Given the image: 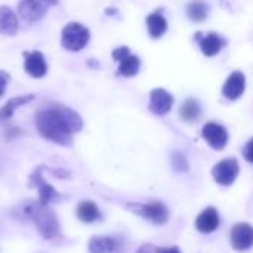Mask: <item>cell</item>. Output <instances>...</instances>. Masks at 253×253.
<instances>
[{"label":"cell","mask_w":253,"mask_h":253,"mask_svg":"<svg viewBox=\"0 0 253 253\" xmlns=\"http://www.w3.org/2000/svg\"><path fill=\"white\" fill-rule=\"evenodd\" d=\"M231 246L239 251H248L253 246V227L249 224H237L231 230Z\"/></svg>","instance_id":"cell-8"},{"label":"cell","mask_w":253,"mask_h":253,"mask_svg":"<svg viewBox=\"0 0 253 253\" xmlns=\"http://www.w3.org/2000/svg\"><path fill=\"white\" fill-rule=\"evenodd\" d=\"M7 80H9V76L3 71H0V96L4 93L6 90V84H7Z\"/></svg>","instance_id":"cell-25"},{"label":"cell","mask_w":253,"mask_h":253,"mask_svg":"<svg viewBox=\"0 0 253 253\" xmlns=\"http://www.w3.org/2000/svg\"><path fill=\"white\" fill-rule=\"evenodd\" d=\"M222 39L215 34V33H211L208 34L206 37H203L200 40V47H202V52L206 55V56H215L221 49H222Z\"/></svg>","instance_id":"cell-17"},{"label":"cell","mask_w":253,"mask_h":253,"mask_svg":"<svg viewBox=\"0 0 253 253\" xmlns=\"http://www.w3.org/2000/svg\"><path fill=\"white\" fill-rule=\"evenodd\" d=\"M31 182L34 184V187H36L37 191H39V196H40V200H39V202H40L42 205L47 206L49 203H52L53 200H56V199L59 197L58 191H56L50 184H47V182L43 179V176H42V169L34 170V173L31 175Z\"/></svg>","instance_id":"cell-11"},{"label":"cell","mask_w":253,"mask_h":253,"mask_svg":"<svg viewBox=\"0 0 253 253\" xmlns=\"http://www.w3.org/2000/svg\"><path fill=\"white\" fill-rule=\"evenodd\" d=\"M33 99H34V95H30V93H28V95H19V96H15V98L9 99V101L1 107V110H0V122L9 120V119L13 116V113H15L19 107H22V105L31 102Z\"/></svg>","instance_id":"cell-15"},{"label":"cell","mask_w":253,"mask_h":253,"mask_svg":"<svg viewBox=\"0 0 253 253\" xmlns=\"http://www.w3.org/2000/svg\"><path fill=\"white\" fill-rule=\"evenodd\" d=\"M90 39L89 30L79 24V22H70L62 28L61 33V44L64 49L71 50V52H79L82 50Z\"/></svg>","instance_id":"cell-3"},{"label":"cell","mask_w":253,"mask_h":253,"mask_svg":"<svg viewBox=\"0 0 253 253\" xmlns=\"http://www.w3.org/2000/svg\"><path fill=\"white\" fill-rule=\"evenodd\" d=\"M76 215L82 222H86V224H92L101 218V212L93 202H82L77 206Z\"/></svg>","instance_id":"cell-16"},{"label":"cell","mask_w":253,"mask_h":253,"mask_svg":"<svg viewBox=\"0 0 253 253\" xmlns=\"http://www.w3.org/2000/svg\"><path fill=\"white\" fill-rule=\"evenodd\" d=\"M27 215L34 221L39 233L44 239H53L59 233V224L55 212L49 208L39 203H31L28 208H25Z\"/></svg>","instance_id":"cell-2"},{"label":"cell","mask_w":253,"mask_h":253,"mask_svg":"<svg viewBox=\"0 0 253 253\" xmlns=\"http://www.w3.org/2000/svg\"><path fill=\"white\" fill-rule=\"evenodd\" d=\"M173 98L165 89H154L150 96V110L157 116H165L170 111Z\"/></svg>","instance_id":"cell-10"},{"label":"cell","mask_w":253,"mask_h":253,"mask_svg":"<svg viewBox=\"0 0 253 253\" xmlns=\"http://www.w3.org/2000/svg\"><path fill=\"white\" fill-rule=\"evenodd\" d=\"M129 209L157 225H163L169 219V209L160 202H153L148 205H130Z\"/></svg>","instance_id":"cell-5"},{"label":"cell","mask_w":253,"mask_h":253,"mask_svg":"<svg viewBox=\"0 0 253 253\" xmlns=\"http://www.w3.org/2000/svg\"><path fill=\"white\" fill-rule=\"evenodd\" d=\"M246 87V79L243 76V73L240 71H234L225 82L224 87H222V93L225 98L228 99H237L243 95Z\"/></svg>","instance_id":"cell-12"},{"label":"cell","mask_w":253,"mask_h":253,"mask_svg":"<svg viewBox=\"0 0 253 253\" xmlns=\"http://www.w3.org/2000/svg\"><path fill=\"white\" fill-rule=\"evenodd\" d=\"M239 172H240V168L236 159H225L212 169L213 179L219 185H225V187L231 185L236 181V178L239 176Z\"/></svg>","instance_id":"cell-6"},{"label":"cell","mask_w":253,"mask_h":253,"mask_svg":"<svg viewBox=\"0 0 253 253\" xmlns=\"http://www.w3.org/2000/svg\"><path fill=\"white\" fill-rule=\"evenodd\" d=\"M202 136L203 139L215 150H222L225 148L228 142V133L224 126L218 123H208L202 129Z\"/></svg>","instance_id":"cell-7"},{"label":"cell","mask_w":253,"mask_h":253,"mask_svg":"<svg viewBox=\"0 0 253 253\" xmlns=\"http://www.w3.org/2000/svg\"><path fill=\"white\" fill-rule=\"evenodd\" d=\"M156 253H181L178 248H157Z\"/></svg>","instance_id":"cell-26"},{"label":"cell","mask_w":253,"mask_h":253,"mask_svg":"<svg viewBox=\"0 0 253 253\" xmlns=\"http://www.w3.org/2000/svg\"><path fill=\"white\" fill-rule=\"evenodd\" d=\"M172 165H173L175 170H178V172H184V170L188 169V163H187L185 157H184L182 154H179V153H176V154L173 156Z\"/></svg>","instance_id":"cell-23"},{"label":"cell","mask_w":253,"mask_h":253,"mask_svg":"<svg viewBox=\"0 0 253 253\" xmlns=\"http://www.w3.org/2000/svg\"><path fill=\"white\" fill-rule=\"evenodd\" d=\"M219 227V213L215 208H206L196 219V228L200 233L209 234Z\"/></svg>","instance_id":"cell-13"},{"label":"cell","mask_w":253,"mask_h":253,"mask_svg":"<svg viewBox=\"0 0 253 253\" xmlns=\"http://www.w3.org/2000/svg\"><path fill=\"white\" fill-rule=\"evenodd\" d=\"M116 240L111 237H92L89 242V253H113Z\"/></svg>","instance_id":"cell-19"},{"label":"cell","mask_w":253,"mask_h":253,"mask_svg":"<svg viewBox=\"0 0 253 253\" xmlns=\"http://www.w3.org/2000/svg\"><path fill=\"white\" fill-rule=\"evenodd\" d=\"M120 67H119V73L125 77H132L139 71V59L135 55H130V52L127 55H125L120 61H119Z\"/></svg>","instance_id":"cell-20"},{"label":"cell","mask_w":253,"mask_h":253,"mask_svg":"<svg viewBox=\"0 0 253 253\" xmlns=\"http://www.w3.org/2000/svg\"><path fill=\"white\" fill-rule=\"evenodd\" d=\"M200 113H202L200 105L194 99H187L184 102V105L181 107V110H179V114H181L182 120H185V122H194V120H197L200 117Z\"/></svg>","instance_id":"cell-21"},{"label":"cell","mask_w":253,"mask_h":253,"mask_svg":"<svg viewBox=\"0 0 253 253\" xmlns=\"http://www.w3.org/2000/svg\"><path fill=\"white\" fill-rule=\"evenodd\" d=\"M25 59H24V68L27 71L28 76L34 77V79H40L43 76H46L47 73V64L46 59L43 56L42 52L34 50V52H25L24 53Z\"/></svg>","instance_id":"cell-9"},{"label":"cell","mask_w":253,"mask_h":253,"mask_svg":"<svg viewBox=\"0 0 253 253\" xmlns=\"http://www.w3.org/2000/svg\"><path fill=\"white\" fill-rule=\"evenodd\" d=\"M187 12H188V16H190L193 21L200 22V21L206 19V16H208V6H206L203 1H200V0H196V1H193V3H190Z\"/></svg>","instance_id":"cell-22"},{"label":"cell","mask_w":253,"mask_h":253,"mask_svg":"<svg viewBox=\"0 0 253 253\" xmlns=\"http://www.w3.org/2000/svg\"><path fill=\"white\" fill-rule=\"evenodd\" d=\"M147 27H148L150 36L154 37V39H159V37H162L166 33L168 22H166V19L160 13H151L147 18Z\"/></svg>","instance_id":"cell-18"},{"label":"cell","mask_w":253,"mask_h":253,"mask_svg":"<svg viewBox=\"0 0 253 253\" xmlns=\"http://www.w3.org/2000/svg\"><path fill=\"white\" fill-rule=\"evenodd\" d=\"M59 0H21L18 4V12L25 22L40 21L50 7L56 6Z\"/></svg>","instance_id":"cell-4"},{"label":"cell","mask_w":253,"mask_h":253,"mask_svg":"<svg viewBox=\"0 0 253 253\" xmlns=\"http://www.w3.org/2000/svg\"><path fill=\"white\" fill-rule=\"evenodd\" d=\"M138 253H156V249H154L153 246H150V245H145V246H142V248L139 249V252Z\"/></svg>","instance_id":"cell-27"},{"label":"cell","mask_w":253,"mask_h":253,"mask_svg":"<svg viewBox=\"0 0 253 253\" xmlns=\"http://www.w3.org/2000/svg\"><path fill=\"white\" fill-rule=\"evenodd\" d=\"M36 126L43 138L68 147L73 142V133L82 130L83 120L74 110L64 105H53L37 113Z\"/></svg>","instance_id":"cell-1"},{"label":"cell","mask_w":253,"mask_h":253,"mask_svg":"<svg viewBox=\"0 0 253 253\" xmlns=\"http://www.w3.org/2000/svg\"><path fill=\"white\" fill-rule=\"evenodd\" d=\"M19 22L15 12L7 6H0V34L15 36L18 33Z\"/></svg>","instance_id":"cell-14"},{"label":"cell","mask_w":253,"mask_h":253,"mask_svg":"<svg viewBox=\"0 0 253 253\" xmlns=\"http://www.w3.org/2000/svg\"><path fill=\"white\" fill-rule=\"evenodd\" d=\"M245 157H246L248 162L253 163V138L246 144V147H245Z\"/></svg>","instance_id":"cell-24"}]
</instances>
